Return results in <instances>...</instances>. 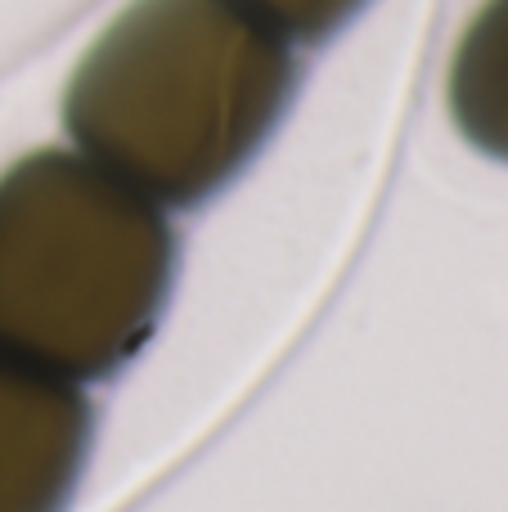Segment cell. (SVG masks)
Segmentation results:
<instances>
[{"instance_id":"6da1fadb","label":"cell","mask_w":508,"mask_h":512,"mask_svg":"<svg viewBox=\"0 0 508 512\" xmlns=\"http://www.w3.org/2000/svg\"><path fill=\"white\" fill-rule=\"evenodd\" d=\"M293 90V41L243 0H131L72 72L63 126L77 153L171 212L221 194Z\"/></svg>"},{"instance_id":"7a4b0ae2","label":"cell","mask_w":508,"mask_h":512,"mask_svg":"<svg viewBox=\"0 0 508 512\" xmlns=\"http://www.w3.org/2000/svg\"><path fill=\"white\" fill-rule=\"evenodd\" d=\"M176 283V230L77 149L0 176V355L99 382L144 351Z\"/></svg>"},{"instance_id":"3957f363","label":"cell","mask_w":508,"mask_h":512,"mask_svg":"<svg viewBox=\"0 0 508 512\" xmlns=\"http://www.w3.org/2000/svg\"><path fill=\"white\" fill-rule=\"evenodd\" d=\"M90 441L81 382L0 355V512H68Z\"/></svg>"},{"instance_id":"277c9868","label":"cell","mask_w":508,"mask_h":512,"mask_svg":"<svg viewBox=\"0 0 508 512\" xmlns=\"http://www.w3.org/2000/svg\"><path fill=\"white\" fill-rule=\"evenodd\" d=\"M450 117L477 153L508 162V0H486L450 63Z\"/></svg>"},{"instance_id":"5b68a950","label":"cell","mask_w":508,"mask_h":512,"mask_svg":"<svg viewBox=\"0 0 508 512\" xmlns=\"http://www.w3.org/2000/svg\"><path fill=\"white\" fill-rule=\"evenodd\" d=\"M257 18H266L284 41L315 45L329 41L338 27H347L369 0H243Z\"/></svg>"}]
</instances>
